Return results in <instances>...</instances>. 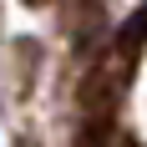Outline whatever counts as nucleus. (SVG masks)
<instances>
[{"label":"nucleus","instance_id":"nucleus-1","mask_svg":"<svg viewBox=\"0 0 147 147\" xmlns=\"http://www.w3.org/2000/svg\"><path fill=\"white\" fill-rule=\"evenodd\" d=\"M112 132H117V112H81L71 147H112Z\"/></svg>","mask_w":147,"mask_h":147},{"label":"nucleus","instance_id":"nucleus-2","mask_svg":"<svg viewBox=\"0 0 147 147\" xmlns=\"http://www.w3.org/2000/svg\"><path fill=\"white\" fill-rule=\"evenodd\" d=\"M26 5H46V0H26Z\"/></svg>","mask_w":147,"mask_h":147},{"label":"nucleus","instance_id":"nucleus-3","mask_svg":"<svg viewBox=\"0 0 147 147\" xmlns=\"http://www.w3.org/2000/svg\"><path fill=\"white\" fill-rule=\"evenodd\" d=\"M20 147H30V142H20Z\"/></svg>","mask_w":147,"mask_h":147}]
</instances>
